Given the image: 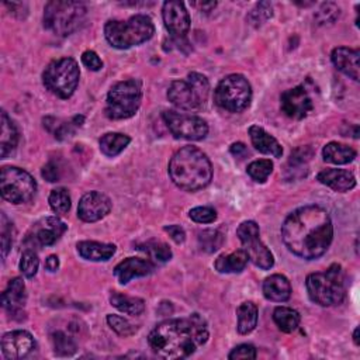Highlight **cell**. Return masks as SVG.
<instances>
[{"label":"cell","mask_w":360,"mask_h":360,"mask_svg":"<svg viewBox=\"0 0 360 360\" xmlns=\"http://www.w3.org/2000/svg\"><path fill=\"white\" fill-rule=\"evenodd\" d=\"M281 239L292 255L304 260L318 259L332 243V219L321 205L300 207L284 219Z\"/></svg>","instance_id":"6da1fadb"},{"label":"cell","mask_w":360,"mask_h":360,"mask_svg":"<svg viewBox=\"0 0 360 360\" xmlns=\"http://www.w3.org/2000/svg\"><path fill=\"white\" fill-rule=\"evenodd\" d=\"M207 340V323L198 314L188 318L166 319L158 323L148 336L152 352L163 359L188 357Z\"/></svg>","instance_id":"7a4b0ae2"},{"label":"cell","mask_w":360,"mask_h":360,"mask_svg":"<svg viewBox=\"0 0 360 360\" xmlns=\"http://www.w3.org/2000/svg\"><path fill=\"white\" fill-rule=\"evenodd\" d=\"M169 176L181 190L197 191L212 180V165L198 148L187 145L180 148L169 162Z\"/></svg>","instance_id":"3957f363"},{"label":"cell","mask_w":360,"mask_h":360,"mask_svg":"<svg viewBox=\"0 0 360 360\" xmlns=\"http://www.w3.org/2000/svg\"><path fill=\"white\" fill-rule=\"evenodd\" d=\"M155 34V25L149 15L136 14L127 21L108 20L104 25L107 42L117 49H128L143 44Z\"/></svg>","instance_id":"277c9868"},{"label":"cell","mask_w":360,"mask_h":360,"mask_svg":"<svg viewBox=\"0 0 360 360\" xmlns=\"http://www.w3.org/2000/svg\"><path fill=\"white\" fill-rule=\"evenodd\" d=\"M307 291L312 302L321 307H333L343 301L346 283L342 266L330 264L326 270L311 273L305 280Z\"/></svg>","instance_id":"5b68a950"},{"label":"cell","mask_w":360,"mask_h":360,"mask_svg":"<svg viewBox=\"0 0 360 360\" xmlns=\"http://www.w3.org/2000/svg\"><path fill=\"white\" fill-rule=\"evenodd\" d=\"M87 8L80 1L52 0L44 8V27L58 37L73 34L84 22Z\"/></svg>","instance_id":"8992f818"},{"label":"cell","mask_w":360,"mask_h":360,"mask_svg":"<svg viewBox=\"0 0 360 360\" xmlns=\"http://www.w3.org/2000/svg\"><path fill=\"white\" fill-rule=\"evenodd\" d=\"M208 94L210 82L198 72L188 73L186 79L173 80L167 89L169 101L184 111H197L205 107Z\"/></svg>","instance_id":"52a82bcc"},{"label":"cell","mask_w":360,"mask_h":360,"mask_svg":"<svg viewBox=\"0 0 360 360\" xmlns=\"http://www.w3.org/2000/svg\"><path fill=\"white\" fill-rule=\"evenodd\" d=\"M142 101V86L135 79L115 83L108 94L104 112L110 120H127L135 115Z\"/></svg>","instance_id":"ba28073f"},{"label":"cell","mask_w":360,"mask_h":360,"mask_svg":"<svg viewBox=\"0 0 360 360\" xmlns=\"http://www.w3.org/2000/svg\"><path fill=\"white\" fill-rule=\"evenodd\" d=\"M79 65L69 56L52 60L42 73L44 86L59 98L72 97L79 84Z\"/></svg>","instance_id":"9c48e42d"},{"label":"cell","mask_w":360,"mask_h":360,"mask_svg":"<svg viewBox=\"0 0 360 360\" xmlns=\"http://www.w3.org/2000/svg\"><path fill=\"white\" fill-rule=\"evenodd\" d=\"M214 101L222 110L240 112L252 101V87L243 75L232 73L225 76L214 90Z\"/></svg>","instance_id":"30bf717a"},{"label":"cell","mask_w":360,"mask_h":360,"mask_svg":"<svg viewBox=\"0 0 360 360\" xmlns=\"http://www.w3.org/2000/svg\"><path fill=\"white\" fill-rule=\"evenodd\" d=\"M1 197L11 204L28 202L37 191L34 177L17 166H4L0 177Z\"/></svg>","instance_id":"8fae6325"},{"label":"cell","mask_w":360,"mask_h":360,"mask_svg":"<svg viewBox=\"0 0 360 360\" xmlns=\"http://www.w3.org/2000/svg\"><path fill=\"white\" fill-rule=\"evenodd\" d=\"M236 236L242 243V249L248 255V259L262 270H269L274 264V257L270 249L262 242L259 225L255 221H243L238 229Z\"/></svg>","instance_id":"7c38bea8"},{"label":"cell","mask_w":360,"mask_h":360,"mask_svg":"<svg viewBox=\"0 0 360 360\" xmlns=\"http://www.w3.org/2000/svg\"><path fill=\"white\" fill-rule=\"evenodd\" d=\"M172 135L187 141L204 139L208 134L207 122L197 115L179 112L176 110H166L162 114Z\"/></svg>","instance_id":"4fadbf2b"},{"label":"cell","mask_w":360,"mask_h":360,"mask_svg":"<svg viewBox=\"0 0 360 360\" xmlns=\"http://www.w3.org/2000/svg\"><path fill=\"white\" fill-rule=\"evenodd\" d=\"M66 229L68 225L58 217H45L32 225L24 243L31 249L35 246H51L60 239Z\"/></svg>","instance_id":"5bb4252c"},{"label":"cell","mask_w":360,"mask_h":360,"mask_svg":"<svg viewBox=\"0 0 360 360\" xmlns=\"http://www.w3.org/2000/svg\"><path fill=\"white\" fill-rule=\"evenodd\" d=\"M281 111L294 120H302L314 110V100L308 87L302 83L285 90L280 96Z\"/></svg>","instance_id":"9a60e30c"},{"label":"cell","mask_w":360,"mask_h":360,"mask_svg":"<svg viewBox=\"0 0 360 360\" xmlns=\"http://www.w3.org/2000/svg\"><path fill=\"white\" fill-rule=\"evenodd\" d=\"M162 17L166 30L173 38H184L190 28V15L181 1H165L162 7Z\"/></svg>","instance_id":"2e32d148"},{"label":"cell","mask_w":360,"mask_h":360,"mask_svg":"<svg viewBox=\"0 0 360 360\" xmlns=\"http://www.w3.org/2000/svg\"><path fill=\"white\" fill-rule=\"evenodd\" d=\"M111 211V200L100 191L86 193L77 205V217L84 222H97Z\"/></svg>","instance_id":"e0dca14e"},{"label":"cell","mask_w":360,"mask_h":360,"mask_svg":"<svg viewBox=\"0 0 360 360\" xmlns=\"http://www.w3.org/2000/svg\"><path fill=\"white\" fill-rule=\"evenodd\" d=\"M35 347L32 335L27 330H11L1 338V352L6 359L18 360L27 357Z\"/></svg>","instance_id":"ac0fdd59"},{"label":"cell","mask_w":360,"mask_h":360,"mask_svg":"<svg viewBox=\"0 0 360 360\" xmlns=\"http://www.w3.org/2000/svg\"><path fill=\"white\" fill-rule=\"evenodd\" d=\"M25 284L21 277H14L8 281L7 288L1 292L3 308L15 319L21 321L24 318V304H25Z\"/></svg>","instance_id":"d6986e66"},{"label":"cell","mask_w":360,"mask_h":360,"mask_svg":"<svg viewBox=\"0 0 360 360\" xmlns=\"http://www.w3.org/2000/svg\"><path fill=\"white\" fill-rule=\"evenodd\" d=\"M153 270H155V263L150 259L127 257L115 266L114 274L121 284H127L129 280L135 277L148 276Z\"/></svg>","instance_id":"ffe728a7"},{"label":"cell","mask_w":360,"mask_h":360,"mask_svg":"<svg viewBox=\"0 0 360 360\" xmlns=\"http://www.w3.org/2000/svg\"><path fill=\"white\" fill-rule=\"evenodd\" d=\"M360 52L357 49H352L347 46H338L332 51L330 59L338 70H340L347 77L353 79L354 82L359 80L360 76V66H359Z\"/></svg>","instance_id":"44dd1931"},{"label":"cell","mask_w":360,"mask_h":360,"mask_svg":"<svg viewBox=\"0 0 360 360\" xmlns=\"http://www.w3.org/2000/svg\"><path fill=\"white\" fill-rule=\"evenodd\" d=\"M316 180L338 193H345L356 186V177L346 169H323L318 173Z\"/></svg>","instance_id":"7402d4cb"},{"label":"cell","mask_w":360,"mask_h":360,"mask_svg":"<svg viewBox=\"0 0 360 360\" xmlns=\"http://www.w3.org/2000/svg\"><path fill=\"white\" fill-rule=\"evenodd\" d=\"M249 136L252 141V145L264 155H271L273 158H281L283 148L278 143V141L270 135L264 128L259 125L249 127Z\"/></svg>","instance_id":"603a6c76"},{"label":"cell","mask_w":360,"mask_h":360,"mask_svg":"<svg viewBox=\"0 0 360 360\" xmlns=\"http://www.w3.org/2000/svg\"><path fill=\"white\" fill-rule=\"evenodd\" d=\"M77 253L84 260L90 262H107L111 259L117 250L112 243H103L96 240H82L76 245Z\"/></svg>","instance_id":"cb8c5ba5"},{"label":"cell","mask_w":360,"mask_h":360,"mask_svg":"<svg viewBox=\"0 0 360 360\" xmlns=\"http://www.w3.org/2000/svg\"><path fill=\"white\" fill-rule=\"evenodd\" d=\"M263 295L273 302H284L291 295V284L283 274H271L263 281Z\"/></svg>","instance_id":"d4e9b609"},{"label":"cell","mask_w":360,"mask_h":360,"mask_svg":"<svg viewBox=\"0 0 360 360\" xmlns=\"http://www.w3.org/2000/svg\"><path fill=\"white\" fill-rule=\"evenodd\" d=\"M18 129L7 112L1 111V135H0V152L1 159L11 155L18 145Z\"/></svg>","instance_id":"484cf974"},{"label":"cell","mask_w":360,"mask_h":360,"mask_svg":"<svg viewBox=\"0 0 360 360\" xmlns=\"http://www.w3.org/2000/svg\"><path fill=\"white\" fill-rule=\"evenodd\" d=\"M356 150L340 142H329L322 149L323 160L332 165H346L356 158Z\"/></svg>","instance_id":"4316f807"},{"label":"cell","mask_w":360,"mask_h":360,"mask_svg":"<svg viewBox=\"0 0 360 360\" xmlns=\"http://www.w3.org/2000/svg\"><path fill=\"white\" fill-rule=\"evenodd\" d=\"M248 255L243 249L235 250L229 255H221L215 259L214 267L219 273H240L248 264Z\"/></svg>","instance_id":"83f0119b"},{"label":"cell","mask_w":360,"mask_h":360,"mask_svg":"<svg viewBox=\"0 0 360 360\" xmlns=\"http://www.w3.org/2000/svg\"><path fill=\"white\" fill-rule=\"evenodd\" d=\"M131 142V138L125 134L121 132H107L104 134L100 141V150L110 158H114L117 155H120Z\"/></svg>","instance_id":"f1b7e54d"},{"label":"cell","mask_w":360,"mask_h":360,"mask_svg":"<svg viewBox=\"0 0 360 360\" xmlns=\"http://www.w3.org/2000/svg\"><path fill=\"white\" fill-rule=\"evenodd\" d=\"M238 325L236 329L240 335L250 333L257 325V307L252 301L242 302L236 309Z\"/></svg>","instance_id":"f546056e"},{"label":"cell","mask_w":360,"mask_h":360,"mask_svg":"<svg viewBox=\"0 0 360 360\" xmlns=\"http://www.w3.org/2000/svg\"><path fill=\"white\" fill-rule=\"evenodd\" d=\"M110 302L118 311L128 315H139L145 311V301L138 297H129L121 292H112L110 297Z\"/></svg>","instance_id":"4dcf8cb0"},{"label":"cell","mask_w":360,"mask_h":360,"mask_svg":"<svg viewBox=\"0 0 360 360\" xmlns=\"http://www.w3.org/2000/svg\"><path fill=\"white\" fill-rule=\"evenodd\" d=\"M300 314L288 307H277L273 311V321L281 332L291 333L300 325Z\"/></svg>","instance_id":"1f68e13d"},{"label":"cell","mask_w":360,"mask_h":360,"mask_svg":"<svg viewBox=\"0 0 360 360\" xmlns=\"http://www.w3.org/2000/svg\"><path fill=\"white\" fill-rule=\"evenodd\" d=\"M139 250L145 252L153 263H166L172 259L170 248L159 240H149L138 246Z\"/></svg>","instance_id":"d6a6232c"},{"label":"cell","mask_w":360,"mask_h":360,"mask_svg":"<svg viewBox=\"0 0 360 360\" xmlns=\"http://www.w3.org/2000/svg\"><path fill=\"white\" fill-rule=\"evenodd\" d=\"M314 152L309 146H301V148H297L291 156H290V160H288V165H290V169L291 172H300V177L305 176L307 174V170H308V162L311 160Z\"/></svg>","instance_id":"836d02e7"},{"label":"cell","mask_w":360,"mask_h":360,"mask_svg":"<svg viewBox=\"0 0 360 360\" xmlns=\"http://www.w3.org/2000/svg\"><path fill=\"white\" fill-rule=\"evenodd\" d=\"M224 242V235L219 229H204L198 233V243L200 248L207 252L212 253L221 248Z\"/></svg>","instance_id":"e575fe53"},{"label":"cell","mask_w":360,"mask_h":360,"mask_svg":"<svg viewBox=\"0 0 360 360\" xmlns=\"http://www.w3.org/2000/svg\"><path fill=\"white\" fill-rule=\"evenodd\" d=\"M49 205L56 214H66L70 210V195L65 187L53 188L49 194Z\"/></svg>","instance_id":"d590c367"},{"label":"cell","mask_w":360,"mask_h":360,"mask_svg":"<svg viewBox=\"0 0 360 360\" xmlns=\"http://www.w3.org/2000/svg\"><path fill=\"white\" fill-rule=\"evenodd\" d=\"M248 174L257 183H264L267 180V177L271 174L273 172V162L270 159H259V160H253L252 163L248 165L246 169Z\"/></svg>","instance_id":"8d00e7d4"},{"label":"cell","mask_w":360,"mask_h":360,"mask_svg":"<svg viewBox=\"0 0 360 360\" xmlns=\"http://www.w3.org/2000/svg\"><path fill=\"white\" fill-rule=\"evenodd\" d=\"M340 15V8L338 7L336 3L326 1L319 6V8L315 11L314 18L318 25H328L333 24Z\"/></svg>","instance_id":"74e56055"},{"label":"cell","mask_w":360,"mask_h":360,"mask_svg":"<svg viewBox=\"0 0 360 360\" xmlns=\"http://www.w3.org/2000/svg\"><path fill=\"white\" fill-rule=\"evenodd\" d=\"M51 340L53 345V352L58 356H72L76 352V343L65 332H53Z\"/></svg>","instance_id":"f35d334b"},{"label":"cell","mask_w":360,"mask_h":360,"mask_svg":"<svg viewBox=\"0 0 360 360\" xmlns=\"http://www.w3.org/2000/svg\"><path fill=\"white\" fill-rule=\"evenodd\" d=\"M273 15V7L269 1H259L248 14V22L253 27L263 25Z\"/></svg>","instance_id":"ab89813d"},{"label":"cell","mask_w":360,"mask_h":360,"mask_svg":"<svg viewBox=\"0 0 360 360\" xmlns=\"http://www.w3.org/2000/svg\"><path fill=\"white\" fill-rule=\"evenodd\" d=\"M38 266H39V259H38L37 252L34 249H31V248H25V250L21 255V260H20V270H21V273L27 278H31V277H34L37 274Z\"/></svg>","instance_id":"60d3db41"},{"label":"cell","mask_w":360,"mask_h":360,"mask_svg":"<svg viewBox=\"0 0 360 360\" xmlns=\"http://www.w3.org/2000/svg\"><path fill=\"white\" fill-rule=\"evenodd\" d=\"M14 226L13 224L8 221V218L6 217V214H1V232H0V239H1V256L3 259L8 255V252L11 250L13 246V240H14Z\"/></svg>","instance_id":"b9f144b4"},{"label":"cell","mask_w":360,"mask_h":360,"mask_svg":"<svg viewBox=\"0 0 360 360\" xmlns=\"http://www.w3.org/2000/svg\"><path fill=\"white\" fill-rule=\"evenodd\" d=\"M107 323L120 336H131L136 332V326H134L128 319L120 315H107Z\"/></svg>","instance_id":"7bdbcfd3"},{"label":"cell","mask_w":360,"mask_h":360,"mask_svg":"<svg viewBox=\"0 0 360 360\" xmlns=\"http://www.w3.org/2000/svg\"><path fill=\"white\" fill-rule=\"evenodd\" d=\"M188 217L197 224H211L217 219V211L212 207H195L190 210Z\"/></svg>","instance_id":"ee69618b"},{"label":"cell","mask_w":360,"mask_h":360,"mask_svg":"<svg viewBox=\"0 0 360 360\" xmlns=\"http://www.w3.org/2000/svg\"><path fill=\"white\" fill-rule=\"evenodd\" d=\"M257 352L256 347L253 345H248V343H242L238 345L236 347L232 349V352L228 354V359L231 360H239V359H256Z\"/></svg>","instance_id":"f6af8a7d"},{"label":"cell","mask_w":360,"mask_h":360,"mask_svg":"<svg viewBox=\"0 0 360 360\" xmlns=\"http://www.w3.org/2000/svg\"><path fill=\"white\" fill-rule=\"evenodd\" d=\"M82 62L87 69L94 70V72H97L103 68V60L94 51H84L82 53Z\"/></svg>","instance_id":"bcb514c9"},{"label":"cell","mask_w":360,"mask_h":360,"mask_svg":"<svg viewBox=\"0 0 360 360\" xmlns=\"http://www.w3.org/2000/svg\"><path fill=\"white\" fill-rule=\"evenodd\" d=\"M41 174H42V177H44L45 180H48V181H51V183L59 180V169H58V166H56L53 162L46 163V165L42 167Z\"/></svg>","instance_id":"7dc6e473"},{"label":"cell","mask_w":360,"mask_h":360,"mask_svg":"<svg viewBox=\"0 0 360 360\" xmlns=\"http://www.w3.org/2000/svg\"><path fill=\"white\" fill-rule=\"evenodd\" d=\"M163 229L176 243H183L186 240V232L180 225H167Z\"/></svg>","instance_id":"c3c4849f"},{"label":"cell","mask_w":360,"mask_h":360,"mask_svg":"<svg viewBox=\"0 0 360 360\" xmlns=\"http://www.w3.org/2000/svg\"><path fill=\"white\" fill-rule=\"evenodd\" d=\"M229 150H231V153H232L233 156H236V158H243V156L248 153L246 145L242 143V142H235V143H232L231 148H229Z\"/></svg>","instance_id":"681fc988"},{"label":"cell","mask_w":360,"mask_h":360,"mask_svg":"<svg viewBox=\"0 0 360 360\" xmlns=\"http://www.w3.org/2000/svg\"><path fill=\"white\" fill-rule=\"evenodd\" d=\"M45 267H46V270L51 271V273L56 271V270L59 269V257H58L56 255L48 256V259H46V262H45Z\"/></svg>","instance_id":"f907efd6"},{"label":"cell","mask_w":360,"mask_h":360,"mask_svg":"<svg viewBox=\"0 0 360 360\" xmlns=\"http://www.w3.org/2000/svg\"><path fill=\"white\" fill-rule=\"evenodd\" d=\"M193 6H194V7H197L200 11L210 13V11H212V10L215 8L217 3H215V1H207V3H204V1H194V3H193Z\"/></svg>","instance_id":"816d5d0a"},{"label":"cell","mask_w":360,"mask_h":360,"mask_svg":"<svg viewBox=\"0 0 360 360\" xmlns=\"http://www.w3.org/2000/svg\"><path fill=\"white\" fill-rule=\"evenodd\" d=\"M353 342H354L356 346L360 345V342H359V328H356V329L353 330Z\"/></svg>","instance_id":"f5cc1de1"}]
</instances>
